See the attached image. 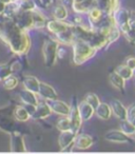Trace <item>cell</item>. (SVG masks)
Segmentation results:
<instances>
[{
  "label": "cell",
  "instance_id": "cell-23",
  "mask_svg": "<svg viewBox=\"0 0 135 154\" xmlns=\"http://www.w3.org/2000/svg\"><path fill=\"white\" fill-rule=\"evenodd\" d=\"M33 14V24H34V29H42L44 26H47V18L44 17V15L40 13L39 11H37L36 9L32 11Z\"/></svg>",
  "mask_w": 135,
  "mask_h": 154
},
{
  "label": "cell",
  "instance_id": "cell-35",
  "mask_svg": "<svg viewBox=\"0 0 135 154\" xmlns=\"http://www.w3.org/2000/svg\"><path fill=\"white\" fill-rule=\"evenodd\" d=\"M134 116H135V103H133L132 105H130L127 108V119L130 120Z\"/></svg>",
  "mask_w": 135,
  "mask_h": 154
},
{
  "label": "cell",
  "instance_id": "cell-40",
  "mask_svg": "<svg viewBox=\"0 0 135 154\" xmlns=\"http://www.w3.org/2000/svg\"><path fill=\"white\" fill-rule=\"evenodd\" d=\"M39 1H40V3L42 5H44V7H48V5H49L50 3L53 1V0H39Z\"/></svg>",
  "mask_w": 135,
  "mask_h": 154
},
{
  "label": "cell",
  "instance_id": "cell-17",
  "mask_svg": "<svg viewBox=\"0 0 135 154\" xmlns=\"http://www.w3.org/2000/svg\"><path fill=\"white\" fill-rule=\"evenodd\" d=\"M112 109V113L120 120L127 119V108L124 106V103L121 101H119L118 99H112L110 103Z\"/></svg>",
  "mask_w": 135,
  "mask_h": 154
},
{
  "label": "cell",
  "instance_id": "cell-20",
  "mask_svg": "<svg viewBox=\"0 0 135 154\" xmlns=\"http://www.w3.org/2000/svg\"><path fill=\"white\" fill-rule=\"evenodd\" d=\"M37 93H34L32 91L29 90H22L19 93V98L24 105H34L37 106V103H39L38 98H37Z\"/></svg>",
  "mask_w": 135,
  "mask_h": 154
},
{
  "label": "cell",
  "instance_id": "cell-1",
  "mask_svg": "<svg viewBox=\"0 0 135 154\" xmlns=\"http://www.w3.org/2000/svg\"><path fill=\"white\" fill-rule=\"evenodd\" d=\"M0 39L5 42L16 55H24L31 48L28 31L21 29L14 18L2 13L0 15Z\"/></svg>",
  "mask_w": 135,
  "mask_h": 154
},
{
  "label": "cell",
  "instance_id": "cell-34",
  "mask_svg": "<svg viewBox=\"0 0 135 154\" xmlns=\"http://www.w3.org/2000/svg\"><path fill=\"white\" fill-rule=\"evenodd\" d=\"M122 35L126 37V39L129 41V42L135 45V29H131L130 28V30H128L126 33H124Z\"/></svg>",
  "mask_w": 135,
  "mask_h": 154
},
{
  "label": "cell",
  "instance_id": "cell-16",
  "mask_svg": "<svg viewBox=\"0 0 135 154\" xmlns=\"http://www.w3.org/2000/svg\"><path fill=\"white\" fill-rule=\"evenodd\" d=\"M11 150L13 152H24L26 151V145L24 139L21 134L18 132L11 133Z\"/></svg>",
  "mask_w": 135,
  "mask_h": 154
},
{
  "label": "cell",
  "instance_id": "cell-29",
  "mask_svg": "<svg viewBox=\"0 0 135 154\" xmlns=\"http://www.w3.org/2000/svg\"><path fill=\"white\" fill-rule=\"evenodd\" d=\"M56 128H57L60 132L71 130V125H70L69 116H62L61 118H59V119L57 120V122H56Z\"/></svg>",
  "mask_w": 135,
  "mask_h": 154
},
{
  "label": "cell",
  "instance_id": "cell-27",
  "mask_svg": "<svg viewBox=\"0 0 135 154\" xmlns=\"http://www.w3.org/2000/svg\"><path fill=\"white\" fill-rule=\"evenodd\" d=\"M2 85H3V88H5V90H8V91L13 90V89H15L16 87L18 86L17 77L14 76L13 74L9 75L7 78H5V79L2 80Z\"/></svg>",
  "mask_w": 135,
  "mask_h": 154
},
{
  "label": "cell",
  "instance_id": "cell-26",
  "mask_svg": "<svg viewBox=\"0 0 135 154\" xmlns=\"http://www.w3.org/2000/svg\"><path fill=\"white\" fill-rule=\"evenodd\" d=\"M105 15L106 14L103 13L100 9H98V8H96V7L92 8L88 13L89 18H90L91 21L93 22V24H95V23H97V22L100 21V20L105 17Z\"/></svg>",
  "mask_w": 135,
  "mask_h": 154
},
{
  "label": "cell",
  "instance_id": "cell-43",
  "mask_svg": "<svg viewBox=\"0 0 135 154\" xmlns=\"http://www.w3.org/2000/svg\"><path fill=\"white\" fill-rule=\"evenodd\" d=\"M133 73H134V76H135V69H134V70H133Z\"/></svg>",
  "mask_w": 135,
  "mask_h": 154
},
{
  "label": "cell",
  "instance_id": "cell-9",
  "mask_svg": "<svg viewBox=\"0 0 135 154\" xmlns=\"http://www.w3.org/2000/svg\"><path fill=\"white\" fill-rule=\"evenodd\" d=\"M47 103L51 107L53 113L58 114L60 116H69L70 112H71V107L68 103H63V101L58 100V98L47 100Z\"/></svg>",
  "mask_w": 135,
  "mask_h": 154
},
{
  "label": "cell",
  "instance_id": "cell-6",
  "mask_svg": "<svg viewBox=\"0 0 135 154\" xmlns=\"http://www.w3.org/2000/svg\"><path fill=\"white\" fill-rule=\"evenodd\" d=\"M74 23H70V22H66L64 20H51V21L47 22V30L51 32L52 34L57 35L60 33H63L66 31H69L73 28Z\"/></svg>",
  "mask_w": 135,
  "mask_h": 154
},
{
  "label": "cell",
  "instance_id": "cell-39",
  "mask_svg": "<svg viewBox=\"0 0 135 154\" xmlns=\"http://www.w3.org/2000/svg\"><path fill=\"white\" fill-rule=\"evenodd\" d=\"M24 107H26V109L28 110V112L30 113V115L32 116V114L34 113L35 109H36V106H34V105H24Z\"/></svg>",
  "mask_w": 135,
  "mask_h": 154
},
{
  "label": "cell",
  "instance_id": "cell-36",
  "mask_svg": "<svg viewBox=\"0 0 135 154\" xmlns=\"http://www.w3.org/2000/svg\"><path fill=\"white\" fill-rule=\"evenodd\" d=\"M11 69H12V73H16V72H19L21 71L22 69V64L19 60H15L13 61V63L11 64Z\"/></svg>",
  "mask_w": 135,
  "mask_h": 154
},
{
  "label": "cell",
  "instance_id": "cell-22",
  "mask_svg": "<svg viewBox=\"0 0 135 154\" xmlns=\"http://www.w3.org/2000/svg\"><path fill=\"white\" fill-rule=\"evenodd\" d=\"M109 82H111V85L114 88L119 91H124L126 88V80L119 74H117L115 71L109 75Z\"/></svg>",
  "mask_w": 135,
  "mask_h": 154
},
{
  "label": "cell",
  "instance_id": "cell-32",
  "mask_svg": "<svg viewBox=\"0 0 135 154\" xmlns=\"http://www.w3.org/2000/svg\"><path fill=\"white\" fill-rule=\"evenodd\" d=\"M84 100L88 101V103H90L94 109H96V108L99 106V103H100V99H99V97L97 96L96 94H94V93H89V94H87Z\"/></svg>",
  "mask_w": 135,
  "mask_h": 154
},
{
  "label": "cell",
  "instance_id": "cell-25",
  "mask_svg": "<svg viewBox=\"0 0 135 154\" xmlns=\"http://www.w3.org/2000/svg\"><path fill=\"white\" fill-rule=\"evenodd\" d=\"M115 72L117 73V74H119L124 80L131 79V78L134 76L133 70L131 68H129L127 64H120V66H118L117 68L115 69Z\"/></svg>",
  "mask_w": 135,
  "mask_h": 154
},
{
  "label": "cell",
  "instance_id": "cell-18",
  "mask_svg": "<svg viewBox=\"0 0 135 154\" xmlns=\"http://www.w3.org/2000/svg\"><path fill=\"white\" fill-rule=\"evenodd\" d=\"M22 86L26 90L32 91L34 93L38 94L39 91V87H40V82L38 80V78H36L35 76L32 75H26L23 77L22 79Z\"/></svg>",
  "mask_w": 135,
  "mask_h": 154
},
{
  "label": "cell",
  "instance_id": "cell-28",
  "mask_svg": "<svg viewBox=\"0 0 135 154\" xmlns=\"http://www.w3.org/2000/svg\"><path fill=\"white\" fill-rule=\"evenodd\" d=\"M14 122L13 119L9 117H0V129L5 132H9V133H12L13 132V129H14Z\"/></svg>",
  "mask_w": 135,
  "mask_h": 154
},
{
  "label": "cell",
  "instance_id": "cell-15",
  "mask_svg": "<svg viewBox=\"0 0 135 154\" xmlns=\"http://www.w3.org/2000/svg\"><path fill=\"white\" fill-rule=\"evenodd\" d=\"M94 143L93 138L88 134H79L77 133L74 140V147L79 150H87L91 148Z\"/></svg>",
  "mask_w": 135,
  "mask_h": 154
},
{
  "label": "cell",
  "instance_id": "cell-7",
  "mask_svg": "<svg viewBox=\"0 0 135 154\" xmlns=\"http://www.w3.org/2000/svg\"><path fill=\"white\" fill-rule=\"evenodd\" d=\"M76 133L69 131H62L58 138V143L62 151H69L71 148L74 147V140H75Z\"/></svg>",
  "mask_w": 135,
  "mask_h": 154
},
{
  "label": "cell",
  "instance_id": "cell-14",
  "mask_svg": "<svg viewBox=\"0 0 135 154\" xmlns=\"http://www.w3.org/2000/svg\"><path fill=\"white\" fill-rule=\"evenodd\" d=\"M38 95L43 98L44 100H51V99H57L58 94L56 92V90L52 86H50L47 82H40V87H39Z\"/></svg>",
  "mask_w": 135,
  "mask_h": 154
},
{
  "label": "cell",
  "instance_id": "cell-24",
  "mask_svg": "<svg viewBox=\"0 0 135 154\" xmlns=\"http://www.w3.org/2000/svg\"><path fill=\"white\" fill-rule=\"evenodd\" d=\"M14 116L20 122H26L31 118L30 113L28 112V110L26 109L24 106H18V107H16L15 110H14Z\"/></svg>",
  "mask_w": 135,
  "mask_h": 154
},
{
  "label": "cell",
  "instance_id": "cell-8",
  "mask_svg": "<svg viewBox=\"0 0 135 154\" xmlns=\"http://www.w3.org/2000/svg\"><path fill=\"white\" fill-rule=\"evenodd\" d=\"M14 20L16 23L20 26L21 29L26 31H29L31 29H34V24H33V14L32 11L29 12H22L19 13L14 17Z\"/></svg>",
  "mask_w": 135,
  "mask_h": 154
},
{
  "label": "cell",
  "instance_id": "cell-42",
  "mask_svg": "<svg viewBox=\"0 0 135 154\" xmlns=\"http://www.w3.org/2000/svg\"><path fill=\"white\" fill-rule=\"evenodd\" d=\"M131 138H132V139H134V140H135V131H134V132H133L132 133V135H131Z\"/></svg>",
  "mask_w": 135,
  "mask_h": 154
},
{
  "label": "cell",
  "instance_id": "cell-13",
  "mask_svg": "<svg viewBox=\"0 0 135 154\" xmlns=\"http://www.w3.org/2000/svg\"><path fill=\"white\" fill-rule=\"evenodd\" d=\"M95 7V0H73L72 9L77 14H88Z\"/></svg>",
  "mask_w": 135,
  "mask_h": 154
},
{
  "label": "cell",
  "instance_id": "cell-3",
  "mask_svg": "<svg viewBox=\"0 0 135 154\" xmlns=\"http://www.w3.org/2000/svg\"><path fill=\"white\" fill-rule=\"evenodd\" d=\"M58 41L54 39H48L44 41L42 47V54H43V60L44 64L49 68L53 66L56 63V60L58 57Z\"/></svg>",
  "mask_w": 135,
  "mask_h": 154
},
{
  "label": "cell",
  "instance_id": "cell-21",
  "mask_svg": "<svg viewBox=\"0 0 135 154\" xmlns=\"http://www.w3.org/2000/svg\"><path fill=\"white\" fill-rule=\"evenodd\" d=\"M95 114L98 118L103 120H108L112 116V109L111 106L106 103H100L98 107L95 109Z\"/></svg>",
  "mask_w": 135,
  "mask_h": 154
},
{
  "label": "cell",
  "instance_id": "cell-4",
  "mask_svg": "<svg viewBox=\"0 0 135 154\" xmlns=\"http://www.w3.org/2000/svg\"><path fill=\"white\" fill-rule=\"evenodd\" d=\"M129 15H130V11H128L124 8L120 7L115 13L113 14V18L115 20L116 26L120 30V32L124 34L128 30H130V26H129Z\"/></svg>",
  "mask_w": 135,
  "mask_h": 154
},
{
  "label": "cell",
  "instance_id": "cell-30",
  "mask_svg": "<svg viewBox=\"0 0 135 154\" xmlns=\"http://www.w3.org/2000/svg\"><path fill=\"white\" fill-rule=\"evenodd\" d=\"M54 17L55 19L58 20H66L68 18V10L64 5H57V7L54 9Z\"/></svg>",
  "mask_w": 135,
  "mask_h": 154
},
{
  "label": "cell",
  "instance_id": "cell-19",
  "mask_svg": "<svg viewBox=\"0 0 135 154\" xmlns=\"http://www.w3.org/2000/svg\"><path fill=\"white\" fill-rule=\"evenodd\" d=\"M78 111L80 113L82 120L87 122V120L91 119L92 116L95 114V109L86 100H82L81 103L78 105Z\"/></svg>",
  "mask_w": 135,
  "mask_h": 154
},
{
  "label": "cell",
  "instance_id": "cell-2",
  "mask_svg": "<svg viewBox=\"0 0 135 154\" xmlns=\"http://www.w3.org/2000/svg\"><path fill=\"white\" fill-rule=\"evenodd\" d=\"M72 48H73V62L76 66L84 63L89 59L94 57L95 54L97 53V50L94 47L80 39H76L72 45Z\"/></svg>",
  "mask_w": 135,
  "mask_h": 154
},
{
  "label": "cell",
  "instance_id": "cell-37",
  "mask_svg": "<svg viewBox=\"0 0 135 154\" xmlns=\"http://www.w3.org/2000/svg\"><path fill=\"white\" fill-rule=\"evenodd\" d=\"M129 26L131 29H135V11H130L129 15Z\"/></svg>",
  "mask_w": 135,
  "mask_h": 154
},
{
  "label": "cell",
  "instance_id": "cell-41",
  "mask_svg": "<svg viewBox=\"0 0 135 154\" xmlns=\"http://www.w3.org/2000/svg\"><path fill=\"white\" fill-rule=\"evenodd\" d=\"M129 122H131V124H132L133 126H135V116H134V117H132V118H131V119L129 120Z\"/></svg>",
  "mask_w": 135,
  "mask_h": 154
},
{
  "label": "cell",
  "instance_id": "cell-12",
  "mask_svg": "<svg viewBox=\"0 0 135 154\" xmlns=\"http://www.w3.org/2000/svg\"><path fill=\"white\" fill-rule=\"evenodd\" d=\"M105 139L110 143H129L131 141V137L124 134L121 130H111L106 133Z\"/></svg>",
  "mask_w": 135,
  "mask_h": 154
},
{
  "label": "cell",
  "instance_id": "cell-38",
  "mask_svg": "<svg viewBox=\"0 0 135 154\" xmlns=\"http://www.w3.org/2000/svg\"><path fill=\"white\" fill-rule=\"evenodd\" d=\"M126 64L132 70L135 69V56H130L126 59Z\"/></svg>",
  "mask_w": 135,
  "mask_h": 154
},
{
  "label": "cell",
  "instance_id": "cell-11",
  "mask_svg": "<svg viewBox=\"0 0 135 154\" xmlns=\"http://www.w3.org/2000/svg\"><path fill=\"white\" fill-rule=\"evenodd\" d=\"M70 118V125H71V131L77 134L79 132L80 128L82 125V118L80 116V113L78 111V106H72L71 107V112L69 114Z\"/></svg>",
  "mask_w": 135,
  "mask_h": 154
},
{
  "label": "cell",
  "instance_id": "cell-10",
  "mask_svg": "<svg viewBox=\"0 0 135 154\" xmlns=\"http://www.w3.org/2000/svg\"><path fill=\"white\" fill-rule=\"evenodd\" d=\"M53 113L51 107L49 106V103H47V100L44 101H39L36 106V109H35L34 113L32 114L31 118L36 120L44 119V118L49 117L51 114Z\"/></svg>",
  "mask_w": 135,
  "mask_h": 154
},
{
  "label": "cell",
  "instance_id": "cell-5",
  "mask_svg": "<svg viewBox=\"0 0 135 154\" xmlns=\"http://www.w3.org/2000/svg\"><path fill=\"white\" fill-rule=\"evenodd\" d=\"M95 7L100 9L106 15L113 16L120 8V0H95Z\"/></svg>",
  "mask_w": 135,
  "mask_h": 154
},
{
  "label": "cell",
  "instance_id": "cell-33",
  "mask_svg": "<svg viewBox=\"0 0 135 154\" xmlns=\"http://www.w3.org/2000/svg\"><path fill=\"white\" fill-rule=\"evenodd\" d=\"M11 74H13V73H12L11 64H8V63L0 64V80H1V82Z\"/></svg>",
  "mask_w": 135,
  "mask_h": 154
},
{
  "label": "cell",
  "instance_id": "cell-31",
  "mask_svg": "<svg viewBox=\"0 0 135 154\" xmlns=\"http://www.w3.org/2000/svg\"><path fill=\"white\" fill-rule=\"evenodd\" d=\"M119 129L124 133V134L131 136L132 133L135 131V126H133V125L131 124V122H129L128 119H124V120H121V122H120Z\"/></svg>",
  "mask_w": 135,
  "mask_h": 154
}]
</instances>
